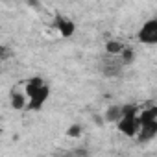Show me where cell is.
Masks as SVG:
<instances>
[{"label": "cell", "instance_id": "cell-1", "mask_svg": "<svg viewBox=\"0 0 157 157\" xmlns=\"http://www.w3.org/2000/svg\"><path fill=\"white\" fill-rule=\"evenodd\" d=\"M139 107L135 104L122 105V117L117 120V129L126 137H135L139 131V118H137Z\"/></svg>", "mask_w": 157, "mask_h": 157}, {"label": "cell", "instance_id": "cell-2", "mask_svg": "<svg viewBox=\"0 0 157 157\" xmlns=\"http://www.w3.org/2000/svg\"><path fill=\"white\" fill-rule=\"evenodd\" d=\"M50 98V87L44 83L43 87H39L33 94L28 96V104H26V109L24 111H32V113H37L44 107V104L48 102Z\"/></svg>", "mask_w": 157, "mask_h": 157}, {"label": "cell", "instance_id": "cell-3", "mask_svg": "<svg viewBox=\"0 0 157 157\" xmlns=\"http://www.w3.org/2000/svg\"><path fill=\"white\" fill-rule=\"evenodd\" d=\"M142 44H157V19H148L137 33Z\"/></svg>", "mask_w": 157, "mask_h": 157}, {"label": "cell", "instance_id": "cell-4", "mask_svg": "<svg viewBox=\"0 0 157 157\" xmlns=\"http://www.w3.org/2000/svg\"><path fill=\"white\" fill-rule=\"evenodd\" d=\"M54 26L57 28V32H59V35H61L63 39H68V37H72V35L76 33V24H74V21L68 19V17H63V15H59V13L54 17Z\"/></svg>", "mask_w": 157, "mask_h": 157}, {"label": "cell", "instance_id": "cell-5", "mask_svg": "<svg viewBox=\"0 0 157 157\" xmlns=\"http://www.w3.org/2000/svg\"><path fill=\"white\" fill-rule=\"evenodd\" d=\"M140 142H148V140H153L157 137V120L153 122H146V124H140L139 126V131L135 135Z\"/></svg>", "mask_w": 157, "mask_h": 157}, {"label": "cell", "instance_id": "cell-6", "mask_svg": "<svg viewBox=\"0 0 157 157\" xmlns=\"http://www.w3.org/2000/svg\"><path fill=\"white\" fill-rule=\"evenodd\" d=\"M10 104L15 111H24L26 104H28V96H26L24 89H13L10 94Z\"/></svg>", "mask_w": 157, "mask_h": 157}, {"label": "cell", "instance_id": "cell-7", "mask_svg": "<svg viewBox=\"0 0 157 157\" xmlns=\"http://www.w3.org/2000/svg\"><path fill=\"white\" fill-rule=\"evenodd\" d=\"M137 118H139V126H140V124H146V122H153V120H157V105H151V107L142 109V111L139 109Z\"/></svg>", "mask_w": 157, "mask_h": 157}, {"label": "cell", "instance_id": "cell-8", "mask_svg": "<svg viewBox=\"0 0 157 157\" xmlns=\"http://www.w3.org/2000/svg\"><path fill=\"white\" fill-rule=\"evenodd\" d=\"M44 85V80L41 76H33V78H30V80H26L24 82V93H26V96H30V94H33L39 87H43Z\"/></svg>", "mask_w": 157, "mask_h": 157}, {"label": "cell", "instance_id": "cell-9", "mask_svg": "<svg viewBox=\"0 0 157 157\" xmlns=\"http://www.w3.org/2000/svg\"><path fill=\"white\" fill-rule=\"evenodd\" d=\"M120 117H122V105H109L105 109V113H104V118L109 124H117V120Z\"/></svg>", "mask_w": 157, "mask_h": 157}, {"label": "cell", "instance_id": "cell-10", "mask_svg": "<svg viewBox=\"0 0 157 157\" xmlns=\"http://www.w3.org/2000/svg\"><path fill=\"white\" fill-rule=\"evenodd\" d=\"M124 43H120V41H117V39H109L107 43H105V54L107 56H118L122 50H124Z\"/></svg>", "mask_w": 157, "mask_h": 157}, {"label": "cell", "instance_id": "cell-11", "mask_svg": "<svg viewBox=\"0 0 157 157\" xmlns=\"http://www.w3.org/2000/svg\"><path fill=\"white\" fill-rule=\"evenodd\" d=\"M118 59H120V63L126 67V65H131L133 63V59H135V50L133 48H128V46H124V50L118 54Z\"/></svg>", "mask_w": 157, "mask_h": 157}, {"label": "cell", "instance_id": "cell-12", "mask_svg": "<svg viewBox=\"0 0 157 157\" xmlns=\"http://www.w3.org/2000/svg\"><path fill=\"white\" fill-rule=\"evenodd\" d=\"M82 133H83V128H82L80 124H72V126L67 129V135H68L70 139H78V137H82Z\"/></svg>", "mask_w": 157, "mask_h": 157}, {"label": "cell", "instance_id": "cell-13", "mask_svg": "<svg viewBox=\"0 0 157 157\" xmlns=\"http://www.w3.org/2000/svg\"><path fill=\"white\" fill-rule=\"evenodd\" d=\"M11 56V50L6 46V44H0V61H4V59H8Z\"/></svg>", "mask_w": 157, "mask_h": 157}]
</instances>
